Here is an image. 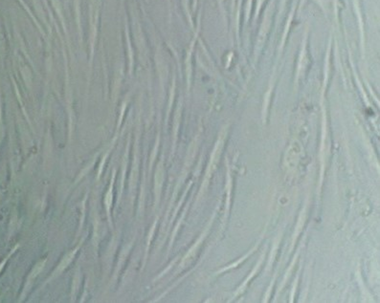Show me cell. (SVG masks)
Returning a JSON list of instances; mask_svg holds the SVG:
<instances>
[{
	"instance_id": "cell-2",
	"label": "cell",
	"mask_w": 380,
	"mask_h": 303,
	"mask_svg": "<svg viewBox=\"0 0 380 303\" xmlns=\"http://www.w3.org/2000/svg\"><path fill=\"white\" fill-rule=\"evenodd\" d=\"M44 264H45V260H44V261H40V262H38L37 265L35 266V268L33 269V272H32V274H31V275H32V277H33V278H34V277H36L37 274H39V273L41 272L43 268L44 267Z\"/></svg>"
},
{
	"instance_id": "cell-1",
	"label": "cell",
	"mask_w": 380,
	"mask_h": 303,
	"mask_svg": "<svg viewBox=\"0 0 380 303\" xmlns=\"http://www.w3.org/2000/svg\"><path fill=\"white\" fill-rule=\"evenodd\" d=\"M75 253H76V251L71 252V253H68V254L66 255V257H65V258L62 259V261H61V263L59 264V269H58L59 271H62L64 269H66V268L68 266V264L72 261V259H73Z\"/></svg>"
},
{
	"instance_id": "cell-3",
	"label": "cell",
	"mask_w": 380,
	"mask_h": 303,
	"mask_svg": "<svg viewBox=\"0 0 380 303\" xmlns=\"http://www.w3.org/2000/svg\"><path fill=\"white\" fill-rule=\"evenodd\" d=\"M112 199V194H111V188H110L109 193L107 194V198H105V204H107V207L110 208V201Z\"/></svg>"
}]
</instances>
